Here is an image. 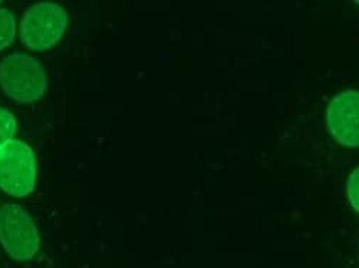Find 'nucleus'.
I'll list each match as a JSON object with an SVG mask.
<instances>
[{"label":"nucleus","instance_id":"f257e3e1","mask_svg":"<svg viewBox=\"0 0 359 268\" xmlns=\"http://www.w3.org/2000/svg\"><path fill=\"white\" fill-rule=\"evenodd\" d=\"M0 86L16 102L34 104L43 98L48 76L42 64L26 53H12L0 62Z\"/></svg>","mask_w":359,"mask_h":268},{"label":"nucleus","instance_id":"f03ea898","mask_svg":"<svg viewBox=\"0 0 359 268\" xmlns=\"http://www.w3.org/2000/svg\"><path fill=\"white\" fill-rule=\"evenodd\" d=\"M69 24L68 12L53 2H41L29 8L20 20V39L31 50H48L64 38Z\"/></svg>","mask_w":359,"mask_h":268},{"label":"nucleus","instance_id":"7ed1b4c3","mask_svg":"<svg viewBox=\"0 0 359 268\" xmlns=\"http://www.w3.org/2000/svg\"><path fill=\"white\" fill-rule=\"evenodd\" d=\"M36 155L27 143L12 139L0 148V188L6 194L25 198L36 187Z\"/></svg>","mask_w":359,"mask_h":268},{"label":"nucleus","instance_id":"20e7f679","mask_svg":"<svg viewBox=\"0 0 359 268\" xmlns=\"http://www.w3.org/2000/svg\"><path fill=\"white\" fill-rule=\"evenodd\" d=\"M0 243L15 261L32 260L41 247L38 227L18 204L0 206Z\"/></svg>","mask_w":359,"mask_h":268},{"label":"nucleus","instance_id":"39448f33","mask_svg":"<svg viewBox=\"0 0 359 268\" xmlns=\"http://www.w3.org/2000/svg\"><path fill=\"white\" fill-rule=\"evenodd\" d=\"M327 129L344 146H359V91H348L337 95L326 111Z\"/></svg>","mask_w":359,"mask_h":268},{"label":"nucleus","instance_id":"423d86ee","mask_svg":"<svg viewBox=\"0 0 359 268\" xmlns=\"http://www.w3.org/2000/svg\"><path fill=\"white\" fill-rule=\"evenodd\" d=\"M16 38V17L13 12L0 8V50L9 48Z\"/></svg>","mask_w":359,"mask_h":268},{"label":"nucleus","instance_id":"0eeeda50","mask_svg":"<svg viewBox=\"0 0 359 268\" xmlns=\"http://www.w3.org/2000/svg\"><path fill=\"white\" fill-rule=\"evenodd\" d=\"M18 131V121L13 113L8 109L0 108V148L13 139Z\"/></svg>","mask_w":359,"mask_h":268},{"label":"nucleus","instance_id":"6e6552de","mask_svg":"<svg viewBox=\"0 0 359 268\" xmlns=\"http://www.w3.org/2000/svg\"><path fill=\"white\" fill-rule=\"evenodd\" d=\"M346 192L352 208L356 213H359V167L355 168L348 178Z\"/></svg>","mask_w":359,"mask_h":268}]
</instances>
